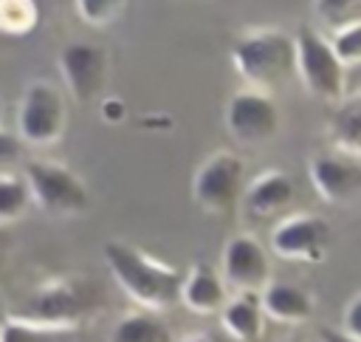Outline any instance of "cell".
Masks as SVG:
<instances>
[{
  "label": "cell",
  "instance_id": "obj_1",
  "mask_svg": "<svg viewBox=\"0 0 361 342\" xmlns=\"http://www.w3.org/2000/svg\"><path fill=\"white\" fill-rule=\"evenodd\" d=\"M104 263H107L113 280L118 283V288L141 308L164 311V308L180 302L183 274L175 266L161 263L152 254L141 252L138 246L124 243V240H107Z\"/></svg>",
  "mask_w": 361,
  "mask_h": 342
},
{
  "label": "cell",
  "instance_id": "obj_2",
  "mask_svg": "<svg viewBox=\"0 0 361 342\" xmlns=\"http://www.w3.org/2000/svg\"><path fill=\"white\" fill-rule=\"evenodd\" d=\"M231 65L248 88L271 90L296 73V42L279 28H251L237 37Z\"/></svg>",
  "mask_w": 361,
  "mask_h": 342
},
{
  "label": "cell",
  "instance_id": "obj_3",
  "mask_svg": "<svg viewBox=\"0 0 361 342\" xmlns=\"http://www.w3.org/2000/svg\"><path fill=\"white\" fill-rule=\"evenodd\" d=\"M293 42H296V73L307 88V93L324 102H338L347 93V68L336 57L330 40L313 25H299Z\"/></svg>",
  "mask_w": 361,
  "mask_h": 342
},
{
  "label": "cell",
  "instance_id": "obj_4",
  "mask_svg": "<svg viewBox=\"0 0 361 342\" xmlns=\"http://www.w3.org/2000/svg\"><path fill=\"white\" fill-rule=\"evenodd\" d=\"M68 124L65 93L48 79H31L17 107V133L34 147H51L62 138Z\"/></svg>",
  "mask_w": 361,
  "mask_h": 342
},
{
  "label": "cell",
  "instance_id": "obj_5",
  "mask_svg": "<svg viewBox=\"0 0 361 342\" xmlns=\"http://www.w3.org/2000/svg\"><path fill=\"white\" fill-rule=\"evenodd\" d=\"M245 189V161L231 150H214L192 178V198L200 209L226 215L237 206Z\"/></svg>",
  "mask_w": 361,
  "mask_h": 342
},
{
  "label": "cell",
  "instance_id": "obj_6",
  "mask_svg": "<svg viewBox=\"0 0 361 342\" xmlns=\"http://www.w3.org/2000/svg\"><path fill=\"white\" fill-rule=\"evenodd\" d=\"M23 175L39 209L54 215H79L90 206L87 184L59 161H28Z\"/></svg>",
  "mask_w": 361,
  "mask_h": 342
},
{
  "label": "cell",
  "instance_id": "obj_7",
  "mask_svg": "<svg viewBox=\"0 0 361 342\" xmlns=\"http://www.w3.org/2000/svg\"><path fill=\"white\" fill-rule=\"evenodd\" d=\"M279 107L268 90L245 88L228 96L226 102V127L237 144L257 147L279 133Z\"/></svg>",
  "mask_w": 361,
  "mask_h": 342
},
{
  "label": "cell",
  "instance_id": "obj_8",
  "mask_svg": "<svg viewBox=\"0 0 361 342\" xmlns=\"http://www.w3.org/2000/svg\"><path fill=\"white\" fill-rule=\"evenodd\" d=\"M59 73L79 105L102 99L110 79V54L93 42H68L59 51Z\"/></svg>",
  "mask_w": 361,
  "mask_h": 342
},
{
  "label": "cell",
  "instance_id": "obj_9",
  "mask_svg": "<svg viewBox=\"0 0 361 342\" xmlns=\"http://www.w3.org/2000/svg\"><path fill=\"white\" fill-rule=\"evenodd\" d=\"M327 246H330V226L324 218L310 212L288 215L271 232V249L285 260L319 263L327 257Z\"/></svg>",
  "mask_w": 361,
  "mask_h": 342
},
{
  "label": "cell",
  "instance_id": "obj_10",
  "mask_svg": "<svg viewBox=\"0 0 361 342\" xmlns=\"http://www.w3.org/2000/svg\"><path fill=\"white\" fill-rule=\"evenodd\" d=\"M220 274L228 288L243 294H259L271 280V257L254 235H231L223 246Z\"/></svg>",
  "mask_w": 361,
  "mask_h": 342
},
{
  "label": "cell",
  "instance_id": "obj_11",
  "mask_svg": "<svg viewBox=\"0 0 361 342\" xmlns=\"http://www.w3.org/2000/svg\"><path fill=\"white\" fill-rule=\"evenodd\" d=\"M313 189L327 204H347L361 192V158L344 153H322L307 164Z\"/></svg>",
  "mask_w": 361,
  "mask_h": 342
},
{
  "label": "cell",
  "instance_id": "obj_12",
  "mask_svg": "<svg viewBox=\"0 0 361 342\" xmlns=\"http://www.w3.org/2000/svg\"><path fill=\"white\" fill-rule=\"evenodd\" d=\"M85 308V300L79 294V288L68 280H48L42 283L31 302H28V317L48 322V325H65V328H76V319Z\"/></svg>",
  "mask_w": 361,
  "mask_h": 342
},
{
  "label": "cell",
  "instance_id": "obj_13",
  "mask_svg": "<svg viewBox=\"0 0 361 342\" xmlns=\"http://www.w3.org/2000/svg\"><path fill=\"white\" fill-rule=\"evenodd\" d=\"M293 195H296V187H293V178L282 170H265L259 172L257 178H251L243 189V201H245V209L257 218H271V215H279L285 206L293 204Z\"/></svg>",
  "mask_w": 361,
  "mask_h": 342
},
{
  "label": "cell",
  "instance_id": "obj_14",
  "mask_svg": "<svg viewBox=\"0 0 361 342\" xmlns=\"http://www.w3.org/2000/svg\"><path fill=\"white\" fill-rule=\"evenodd\" d=\"M226 300H228V285H226L223 274H217L212 266L197 263L183 274V280H180V302L192 314H200V317L217 314Z\"/></svg>",
  "mask_w": 361,
  "mask_h": 342
},
{
  "label": "cell",
  "instance_id": "obj_15",
  "mask_svg": "<svg viewBox=\"0 0 361 342\" xmlns=\"http://www.w3.org/2000/svg\"><path fill=\"white\" fill-rule=\"evenodd\" d=\"M259 305L265 311V317L285 322V325H296L310 319L313 314V297L296 285V283H279V280H268L265 288L259 291Z\"/></svg>",
  "mask_w": 361,
  "mask_h": 342
},
{
  "label": "cell",
  "instance_id": "obj_16",
  "mask_svg": "<svg viewBox=\"0 0 361 342\" xmlns=\"http://www.w3.org/2000/svg\"><path fill=\"white\" fill-rule=\"evenodd\" d=\"M226 334L240 342H257L265 331V311L259 305V294H243L237 291L223 302L217 311Z\"/></svg>",
  "mask_w": 361,
  "mask_h": 342
},
{
  "label": "cell",
  "instance_id": "obj_17",
  "mask_svg": "<svg viewBox=\"0 0 361 342\" xmlns=\"http://www.w3.org/2000/svg\"><path fill=\"white\" fill-rule=\"evenodd\" d=\"M327 133L338 153L361 158V90L344 93L336 102L327 122Z\"/></svg>",
  "mask_w": 361,
  "mask_h": 342
},
{
  "label": "cell",
  "instance_id": "obj_18",
  "mask_svg": "<svg viewBox=\"0 0 361 342\" xmlns=\"http://www.w3.org/2000/svg\"><path fill=\"white\" fill-rule=\"evenodd\" d=\"M172 336L169 325L164 317H158V311L144 308V311H133L130 317L118 319L116 328L110 331L113 342H166Z\"/></svg>",
  "mask_w": 361,
  "mask_h": 342
},
{
  "label": "cell",
  "instance_id": "obj_19",
  "mask_svg": "<svg viewBox=\"0 0 361 342\" xmlns=\"http://www.w3.org/2000/svg\"><path fill=\"white\" fill-rule=\"evenodd\" d=\"M34 206L31 187L23 172H0V226L20 220Z\"/></svg>",
  "mask_w": 361,
  "mask_h": 342
},
{
  "label": "cell",
  "instance_id": "obj_20",
  "mask_svg": "<svg viewBox=\"0 0 361 342\" xmlns=\"http://www.w3.org/2000/svg\"><path fill=\"white\" fill-rule=\"evenodd\" d=\"M76 328L65 325H48L31 317H14V319H0V342H51L73 334Z\"/></svg>",
  "mask_w": 361,
  "mask_h": 342
},
{
  "label": "cell",
  "instance_id": "obj_21",
  "mask_svg": "<svg viewBox=\"0 0 361 342\" xmlns=\"http://www.w3.org/2000/svg\"><path fill=\"white\" fill-rule=\"evenodd\" d=\"M39 23L37 0H0V31L8 37H25Z\"/></svg>",
  "mask_w": 361,
  "mask_h": 342
},
{
  "label": "cell",
  "instance_id": "obj_22",
  "mask_svg": "<svg viewBox=\"0 0 361 342\" xmlns=\"http://www.w3.org/2000/svg\"><path fill=\"white\" fill-rule=\"evenodd\" d=\"M327 40H330V45H333V51L344 68L361 65V17L341 23V25H333V34Z\"/></svg>",
  "mask_w": 361,
  "mask_h": 342
},
{
  "label": "cell",
  "instance_id": "obj_23",
  "mask_svg": "<svg viewBox=\"0 0 361 342\" xmlns=\"http://www.w3.org/2000/svg\"><path fill=\"white\" fill-rule=\"evenodd\" d=\"M124 8H127V0H76V14L90 28L113 25Z\"/></svg>",
  "mask_w": 361,
  "mask_h": 342
},
{
  "label": "cell",
  "instance_id": "obj_24",
  "mask_svg": "<svg viewBox=\"0 0 361 342\" xmlns=\"http://www.w3.org/2000/svg\"><path fill=\"white\" fill-rule=\"evenodd\" d=\"M313 11L330 25H341L361 17V0H313Z\"/></svg>",
  "mask_w": 361,
  "mask_h": 342
},
{
  "label": "cell",
  "instance_id": "obj_25",
  "mask_svg": "<svg viewBox=\"0 0 361 342\" xmlns=\"http://www.w3.org/2000/svg\"><path fill=\"white\" fill-rule=\"evenodd\" d=\"M344 336L361 342V294L353 297L344 308Z\"/></svg>",
  "mask_w": 361,
  "mask_h": 342
},
{
  "label": "cell",
  "instance_id": "obj_26",
  "mask_svg": "<svg viewBox=\"0 0 361 342\" xmlns=\"http://www.w3.org/2000/svg\"><path fill=\"white\" fill-rule=\"evenodd\" d=\"M99 113H102L104 122L118 124V122L127 119V105H124V99H118V96H102V102H99Z\"/></svg>",
  "mask_w": 361,
  "mask_h": 342
},
{
  "label": "cell",
  "instance_id": "obj_27",
  "mask_svg": "<svg viewBox=\"0 0 361 342\" xmlns=\"http://www.w3.org/2000/svg\"><path fill=\"white\" fill-rule=\"evenodd\" d=\"M20 153H23L20 138L0 127V170H3V167H8L11 161H17V158H20Z\"/></svg>",
  "mask_w": 361,
  "mask_h": 342
},
{
  "label": "cell",
  "instance_id": "obj_28",
  "mask_svg": "<svg viewBox=\"0 0 361 342\" xmlns=\"http://www.w3.org/2000/svg\"><path fill=\"white\" fill-rule=\"evenodd\" d=\"M0 249H3V240H0Z\"/></svg>",
  "mask_w": 361,
  "mask_h": 342
}]
</instances>
